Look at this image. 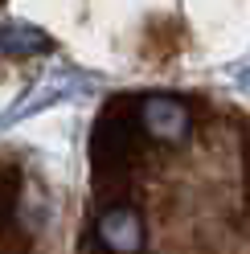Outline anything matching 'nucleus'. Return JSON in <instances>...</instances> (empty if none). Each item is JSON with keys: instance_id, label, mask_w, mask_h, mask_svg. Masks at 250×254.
<instances>
[{"instance_id": "1", "label": "nucleus", "mask_w": 250, "mask_h": 254, "mask_svg": "<svg viewBox=\"0 0 250 254\" xmlns=\"http://www.w3.org/2000/svg\"><path fill=\"white\" fill-rule=\"evenodd\" d=\"M99 242L111 254H139L144 250V221L135 209L127 205H115L99 217Z\"/></svg>"}, {"instance_id": "2", "label": "nucleus", "mask_w": 250, "mask_h": 254, "mask_svg": "<svg viewBox=\"0 0 250 254\" xmlns=\"http://www.w3.org/2000/svg\"><path fill=\"white\" fill-rule=\"evenodd\" d=\"M144 127L152 139L177 144V139L189 135V107L177 99H148L144 103Z\"/></svg>"}, {"instance_id": "3", "label": "nucleus", "mask_w": 250, "mask_h": 254, "mask_svg": "<svg viewBox=\"0 0 250 254\" xmlns=\"http://www.w3.org/2000/svg\"><path fill=\"white\" fill-rule=\"evenodd\" d=\"M70 90H74V74H45V78H41V86H37V90H29L25 99H21V107L8 115V123H12V119L33 115V111L50 107V103H58V99H66Z\"/></svg>"}, {"instance_id": "4", "label": "nucleus", "mask_w": 250, "mask_h": 254, "mask_svg": "<svg viewBox=\"0 0 250 254\" xmlns=\"http://www.w3.org/2000/svg\"><path fill=\"white\" fill-rule=\"evenodd\" d=\"M0 50L4 54H41V50H50V37L33 25H0Z\"/></svg>"}]
</instances>
